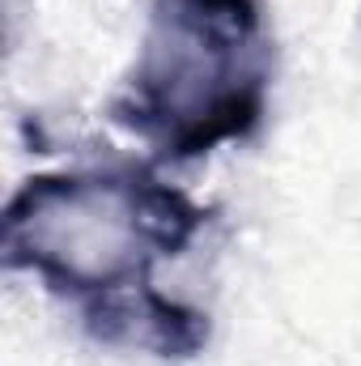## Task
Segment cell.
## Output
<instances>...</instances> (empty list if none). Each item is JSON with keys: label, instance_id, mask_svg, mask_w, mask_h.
<instances>
[{"label": "cell", "instance_id": "cell-1", "mask_svg": "<svg viewBox=\"0 0 361 366\" xmlns=\"http://www.w3.org/2000/svg\"><path fill=\"white\" fill-rule=\"evenodd\" d=\"M208 217V204L145 162L30 175L0 213V260L34 273L90 324L158 290L153 269L183 256Z\"/></svg>", "mask_w": 361, "mask_h": 366}, {"label": "cell", "instance_id": "cell-2", "mask_svg": "<svg viewBox=\"0 0 361 366\" xmlns=\"http://www.w3.org/2000/svg\"><path fill=\"white\" fill-rule=\"evenodd\" d=\"M272 86L264 0H153L149 26L111 124L153 149V162H191L225 141H251Z\"/></svg>", "mask_w": 361, "mask_h": 366}]
</instances>
